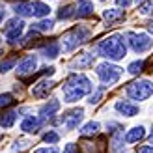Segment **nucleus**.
I'll use <instances>...</instances> for the list:
<instances>
[{
  "label": "nucleus",
  "mask_w": 153,
  "mask_h": 153,
  "mask_svg": "<svg viewBox=\"0 0 153 153\" xmlns=\"http://www.w3.org/2000/svg\"><path fill=\"white\" fill-rule=\"evenodd\" d=\"M62 91H64V101L75 103L91 91V82L86 75H71L64 82Z\"/></svg>",
  "instance_id": "1"
},
{
  "label": "nucleus",
  "mask_w": 153,
  "mask_h": 153,
  "mask_svg": "<svg viewBox=\"0 0 153 153\" xmlns=\"http://www.w3.org/2000/svg\"><path fill=\"white\" fill-rule=\"evenodd\" d=\"M97 51L101 56L108 58V60H121L127 54V45H125L123 36L114 34V36H108L106 39H103L99 43Z\"/></svg>",
  "instance_id": "2"
},
{
  "label": "nucleus",
  "mask_w": 153,
  "mask_h": 153,
  "mask_svg": "<svg viewBox=\"0 0 153 153\" xmlns=\"http://www.w3.org/2000/svg\"><path fill=\"white\" fill-rule=\"evenodd\" d=\"M151 94H153V84L149 80H138L127 86V95L134 101H146Z\"/></svg>",
  "instance_id": "3"
},
{
  "label": "nucleus",
  "mask_w": 153,
  "mask_h": 153,
  "mask_svg": "<svg viewBox=\"0 0 153 153\" xmlns=\"http://www.w3.org/2000/svg\"><path fill=\"white\" fill-rule=\"evenodd\" d=\"M97 75H99V79L103 80L105 86H110V84H116V82L120 80V76H121V67L105 62V64H99V65H97Z\"/></svg>",
  "instance_id": "4"
},
{
  "label": "nucleus",
  "mask_w": 153,
  "mask_h": 153,
  "mask_svg": "<svg viewBox=\"0 0 153 153\" xmlns=\"http://www.w3.org/2000/svg\"><path fill=\"white\" fill-rule=\"evenodd\" d=\"M90 32L84 26H76L73 30H69L62 39H64V51H73L75 47H79V43H82L84 39H88Z\"/></svg>",
  "instance_id": "5"
},
{
  "label": "nucleus",
  "mask_w": 153,
  "mask_h": 153,
  "mask_svg": "<svg viewBox=\"0 0 153 153\" xmlns=\"http://www.w3.org/2000/svg\"><path fill=\"white\" fill-rule=\"evenodd\" d=\"M127 37H129V45H131V49L134 52H146V51L151 49V45H153V39H149L148 34L131 32V34H127Z\"/></svg>",
  "instance_id": "6"
},
{
  "label": "nucleus",
  "mask_w": 153,
  "mask_h": 153,
  "mask_svg": "<svg viewBox=\"0 0 153 153\" xmlns=\"http://www.w3.org/2000/svg\"><path fill=\"white\" fill-rule=\"evenodd\" d=\"M22 30H25V22H22L21 19H11L6 25V39L10 43H15L21 37Z\"/></svg>",
  "instance_id": "7"
},
{
  "label": "nucleus",
  "mask_w": 153,
  "mask_h": 153,
  "mask_svg": "<svg viewBox=\"0 0 153 153\" xmlns=\"http://www.w3.org/2000/svg\"><path fill=\"white\" fill-rule=\"evenodd\" d=\"M36 67H37V58L36 56H26V58H22L21 62H19V65H17V75H21V76L30 75V73L36 71Z\"/></svg>",
  "instance_id": "8"
},
{
  "label": "nucleus",
  "mask_w": 153,
  "mask_h": 153,
  "mask_svg": "<svg viewBox=\"0 0 153 153\" xmlns=\"http://www.w3.org/2000/svg\"><path fill=\"white\" fill-rule=\"evenodd\" d=\"M82 118H84V110H82V108H75V110H71V112H67L65 116L62 118V121H64V125H65L67 129H75V127L82 121Z\"/></svg>",
  "instance_id": "9"
},
{
  "label": "nucleus",
  "mask_w": 153,
  "mask_h": 153,
  "mask_svg": "<svg viewBox=\"0 0 153 153\" xmlns=\"http://www.w3.org/2000/svg\"><path fill=\"white\" fill-rule=\"evenodd\" d=\"M52 80H39L37 84H34V88H32V95L34 97H39V99H43V97H47L49 95V91L52 90Z\"/></svg>",
  "instance_id": "10"
},
{
  "label": "nucleus",
  "mask_w": 153,
  "mask_h": 153,
  "mask_svg": "<svg viewBox=\"0 0 153 153\" xmlns=\"http://www.w3.org/2000/svg\"><path fill=\"white\" fill-rule=\"evenodd\" d=\"M58 108H60V101L58 99H51V101L47 103V105H43L41 106V120H49V118H52L54 114L58 112Z\"/></svg>",
  "instance_id": "11"
},
{
  "label": "nucleus",
  "mask_w": 153,
  "mask_h": 153,
  "mask_svg": "<svg viewBox=\"0 0 153 153\" xmlns=\"http://www.w3.org/2000/svg\"><path fill=\"white\" fill-rule=\"evenodd\" d=\"M39 127H41V120L39 118H34V116H28L22 120V123H21V129L25 133H37L39 131Z\"/></svg>",
  "instance_id": "12"
},
{
  "label": "nucleus",
  "mask_w": 153,
  "mask_h": 153,
  "mask_svg": "<svg viewBox=\"0 0 153 153\" xmlns=\"http://www.w3.org/2000/svg\"><path fill=\"white\" fill-rule=\"evenodd\" d=\"M116 110L118 112H121L123 116H136L138 114V106L136 105H133V103H129V101H118L116 103Z\"/></svg>",
  "instance_id": "13"
},
{
  "label": "nucleus",
  "mask_w": 153,
  "mask_h": 153,
  "mask_svg": "<svg viewBox=\"0 0 153 153\" xmlns=\"http://www.w3.org/2000/svg\"><path fill=\"white\" fill-rule=\"evenodd\" d=\"M144 136H146V129H144L142 125H138V127H133L131 131L125 134V142L127 144H134V142L142 140Z\"/></svg>",
  "instance_id": "14"
},
{
  "label": "nucleus",
  "mask_w": 153,
  "mask_h": 153,
  "mask_svg": "<svg viewBox=\"0 0 153 153\" xmlns=\"http://www.w3.org/2000/svg\"><path fill=\"white\" fill-rule=\"evenodd\" d=\"M75 15H79V17H90V15H94V4L90 0H80L76 10H75Z\"/></svg>",
  "instance_id": "15"
},
{
  "label": "nucleus",
  "mask_w": 153,
  "mask_h": 153,
  "mask_svg": "<svg viewBox=\"0 0 153 153\" xmlns=\"http://www.w3.org/2000/svg\"><path fill=\"white\" fill-rule=\"evenodd\" d=\"M103 17L108 21V25H112V22H116V21H121V19H123V17H125V13H123V10H116V7H112V10H105Z\"/></svg>",
  "instance_id": "16"
},
{
  "label": "nucleus",
  "mask_w": 153,
  "mask_h": 153,
  "mask_svg": "<svg viewBox=\"0 0 153 153\" xmlns=\"http://www.w3.org/2000/svg\"><path fill=\"white\" fill-rule=\"evenodd\" d=\"M13 10L17 15H22V17H30V15H34V7L32 4H26V2H21V4H15Z\"/></svg>",
  "instance_id": "17"
},
{
  "label": "nucleus",
  "mask_w": 153,
  "mask_h": 153,
  "mask_svg": "<svg viewBox=\"0 0 153 153\" xmlns=\"http://www.w3.org/2000/svg\"><path fill=\"white\" fill-rule=\"evenodd\" d=\"M41 52H43L45 58H56V56L60 54V47H58L56 41H52V43H49V45H45Z\"/></svg>",
  "instance_id": "18"
},
{
  "label": "nucleus",
  "mask_w": 153,
  "mask_h": 153,
  "mask_svg": "<svg viewBox=\"0 0 153 153\" xmlns=\"http://www.w3.org/2000/svg\"><path fill=\"white\" fill-rule=\"evenodd\" d=\"M15 118H17V112H15V110L6 112L4 116H0V125H2L4 129H10V127L15 123Z\"/></svg>",
  "instance_id": "19"
},
{
  "label": "nucleus",
  "mask_w": 153,
  "mask_h": 153,
  "mask_svg": "<svg viewBox=\"0 0 153 153\" xmlns=\"http://www.w3.org/2000/svg\"><path fill=\"white\" fill-rule=\"evenodd\" d=\"M32 7H34V15H36V17H47V15L51 13V7L47 4H43V2H34Z\"/></svg>",
  "instance_id": "20"
},
{
  "label": "nucleus",
  "mask_w": 153,
  "mask_h": 153,
  "mask_svg": "<svg viewBox=\"0 0 153 153\" xmlns=\"http://www.w3.org/2000/svg\"><path fill=\"white\" fill-rule=\"evenodd\" d=\"M52 26H54V22H52L51 19H43V21L37 22V25H34L32 28H34V30H37V32H51Z\"/></svg>",
  "instance_id": "21"
},
{
  "label": "nucleus",
  "mask_w": 153,
  "mask_h": 153,
  "mask_svg": "<svg viewBox=\"0 0 153 153\" xmlns=\"http://www.w3.org/2000/svg\"><path fill=\"white\" fill-rule=\"evenodd\" d=\"M99 131V123H97V121H90V123H86V125H84L82 127V134L84 136H90V134H95Z\"/></svg>",
  "instance_id": "22"
},
{
  "label": "nucleus",
  "mask_w": 153,
  "mask_h": 153,
  "mask_svg": "<svg viewBox=\"0 0 153 153\" xmlns=\"http://www.w3.org/2000/svg\"><path fill=\"white\" fill-rule=\"evenodd\" d=\"M15 64H17V56H10V58H6L4 62L0 64V73H7Z\"/></svg>",
  "instance_id": "23"
},
{
  "label": "nucleus",
  "mask_w": 153,
  "mask_h": 153,
  "mask_svg": "<svg viewBox=\"0 0 153 153\" xmlns=\"http://www.w3.org/2000/svg\"><path fill=\"white\" fill-rule=\"evenodd\" d=\"M94 56L95 54H82L80 58H76V65H79V67H88L90 64H94Z\"/></svg>",
  "instance_id": "24"
},
{
  "label": "nucleus",
  "mask_w": 153,
  "mask_h": 153,
  "mask_svg": "<svg viewBox=\"0 0 153 153\" xmlns=\"http://www.w3.org/2000/svg\"><path fill=\"white\" fill-rule=\"evenodd\" d=\"M13 103H15V99H13L11 94H2L0 95V108H6V106H10Z\"/></svg>",
  "instance_id": "25"
},
{
  "label": "nucleus",
  "mask_w": 153,
  "mask_h": 153,
  "mask_svg": "<svg viewBox=\"0 0 153 153\" xmlns=\"http://www.w3.org/2000/svg\"><path fill=\"white\" fill-rule=\"evenodd\" d=\"M71 15H75V7L73 6H65V7H62V10L58 11V17L60 19H69Z\"/></svg>",
  "instance_id": "26"
},
{
  "label": "nucleus",
  "mask_w": 153,
  "mask_h": 153,
  "mask_svg": "<svg viewBox=\"0 0 153 153\" xmlns=\"http://www.w3.org/2000/svg\"><path fill=\"white\" fill-rule=\"evenodd\" d=\"M127 69H129V73H131V75H138V73L144 69V62H142V60H138V62H133L131 65L127 67Z\"/></svg>",
  "instance_id": "27"
},
{
  "label": "nucleus",
  "mask_w": 153,
  "mask_h": 153,
  "mask_svg": "<svg viewBox=\"0 0 153 153\" xmlns=\"http://www.w3.org/2000/svg\"><path fill=\"white\" fill-rule=\"evenodd\" d=\"M140 13L142 15H151L153 13V0H148V2L140 4Z\"/></svg>",
  "instance_id": "28"
},
{
  "label": "nucleus",
  "mask_w": 153,
  "mask_h": 153,
  "mask_svg": "<svg viewBox=\"0 0 153 153\" xmlns=\"http://www.w3.org/2000/svg\"><path fill=\"white\" fill-rule=\"evenodd\" d=\"M101 97H103V88H99L95 94H91V97L88 99V103L90 105H97L99 101H101Z\"/></svg>",
  "instance_id": "29"
},
{
  "label": "nucleus",
  "mask_w": 153,
  "mask_h": 153,
  "mask_svg": "<svg viewBox=\"0 0 153 153\" xmlns=\"http://www.w3.org/2000/svg\"><path fill=\"white\" fill-rule=\"evenodd\" d=\"M58 138H60V136H58V133H54V131H49L47 134L43 136V140H45V142H49V144H56Z\"/></svg>",
  "instance_id": "30"
},
{
  "label": "nucleus",
  "mask_w": 153,
  "mask_h": 153,
  "mask_svg": "<svg viewBox=\"0 0 153 153\" xmlns=\"http://www.w3.org/2000/svg\"><path fill=\"white\" fill-rule=\"evenodd\" d=\"M28 140H17L15 142V146H13V151H21V149H25V148H28Z\"/></svg>",
  "instance_id": "31"
},
{
  "label": "nucleus",
  "mask_w": 153,
  "mask_h": 153,
  "mask_svg": "<svg viewBox=\"0 0 153 153\" xmlns=\"http://www.w3.org/2000/svg\"><path fill=\"white\" fill-rule=\"evenodd\" d=\"M34 153H60V149L56 146H51V148H39V149H36Z\"/></svg>",
  "instance_id": "32"
},
{
  "label": "nucleus",
  "mask_w": 153,
  "mask_h": 153,
  "mask_svg": "<svg viewBox=\"0 0 153 153\" xmlns=\"http://www.w3.org/2000/svg\"><path fill=\"white\" fill-rule=\"evenodd\" d=\"M136 153H153V148L151 146H142V148L136 149Z\"/></svg>",
  "instance_id": "33"
},
{
  "label": "nucleus",
  "mask_w": 153,
  "mask_h": 153,
  "mask_svg": "<svg viewBox=\"0 0 153 153\" xmlns=\"http://www.w3.org/2000/svg\"><path fill=\"white\" fill-rule=\"evenodd\" d=\"M116 4L121 6V7H129V6L133 4V0H116Z\"/></svg>",
  "instance_id": "34"
},
{
  "label": "nucleus",
  "mask_w": 153,
  "mask_h": 153,
  "mask_svg": "<svg viewBox=\"0 0 153 153\" xmlns=\"http://www.w3.org/2000/svg\"><path fill=\"white\" fill-rule=\"evenodd\" d=\"M64 153H76V146H75V144H67Z\"/></svg>",
  "instance_id": "35"
},
{
  "label": "nucleus",
  "mask_w": 153,
  "mask_h": 153,
  "mask_svg": "<svg viewBox=\"0 0 153 153\" xmlns=\"http://www.w3.org/2000/svg\"><path fill=\"white\" fill-rule=\"evenodd\" d=\"M4 15H6V10H4V7H2V6H0V22H2V21H4Z\"/></svg>",
  "instance_id": "36"
},
{
  "label": "nucleus",
  "mask_w": 153,
  "mask_h": 153,
  "mask_svg": "<svg viewBox=\"0 0 153 153\" xmlns=\"http://www.w3.org/2000/svg\"><path fill=\"white\" fill-rule=\"evenodd\" d=\"M149 32H151V34H153V21H151V22H149Z\"/></svg>",
  "instance_id": "37"
},
{
  "label": "nucleus",
  "mask_w": 153,
  "mask_h": 153,
  "mask_svg": "<svg viewBox=\"0 0 153 153\" xmlns=\"http://www.w3.org/2000/svg\"><path fill=\"white\" fill-rule=\"evenodd\" d=\"M149 140H151V144H153V131H151V136H149Z\"/></svg>",
  "instance_id": "38"
},
{
  "label": "nucleus",
  "mask_w": 153,
  "mask_h": 153,
  "mask_svg": "<svg viewBox=\"0 0 153 153\" xmlns=\"http://www.w3.org/2000/svg\"><path fill=\"white\" fill-rule=\"evenodd\" d=\"M136 2H140V4H142V2H144V0H136Z\"/></svg>",
  "instance_id": "39"
},
{
  "label": "nucleus",
  "mask_w": 153,
  "mask_h": 153,
  "mask_svg": "<svg viewBox=\"0 0 153 153\" xmlns=\"http://www.w3.org/2000/svg\"><path fill=\"white\" fill-rule=\"evenodd\" d=\"M0 54H2V51H0Z\"/></svg>",
  "instance_id": "40"
}]
</instances>
